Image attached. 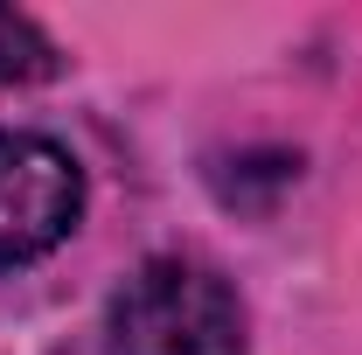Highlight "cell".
<instances>
[{
    "mask_svg": "<svg viewBox=\"0 0 362 355\" xmlns=\"http://www.w3.org/2000/svg\"><path fill=\"white\" fill-rule=\"evenodd\" d=\"M56 42H49L42 28L28 21V14H14V7H0V84H42L56 77Z\"/></svg>",
    "mask_w": 362,
    "mask_h": 355,
    "instance_id": "3",
    "label": "cell"
},
{
    "mask_svg": "<svg viewBox=\"0 0 362 355\" xmlns=\"http://www.w3.org/2000/svg\"><path fill=\"white\" fill-rule=\"evenodd\" d=\"M84 209L77 161L42 133H0V265L56 251Z\"/></svg>",
    "mask_w": 362,
    "mask_h": 355,
    "instance_id": "2",
    "label": "cell"
},
{
    "mask_svg": "<svg viewBox=\"0 0 362 355\" xmlns=\"http://www.w3.org/2000/svg\"><path fill=\"white\" fill-rule=\"evenodd\" d=\"M112 355H251L244 307L216 272L153 258L112 300Z\"/></svg>",
    "mask_w": 362,
    "mask_h": 355,
    "instance_id": "1",
    "label": "cell"
}]
</instances>
